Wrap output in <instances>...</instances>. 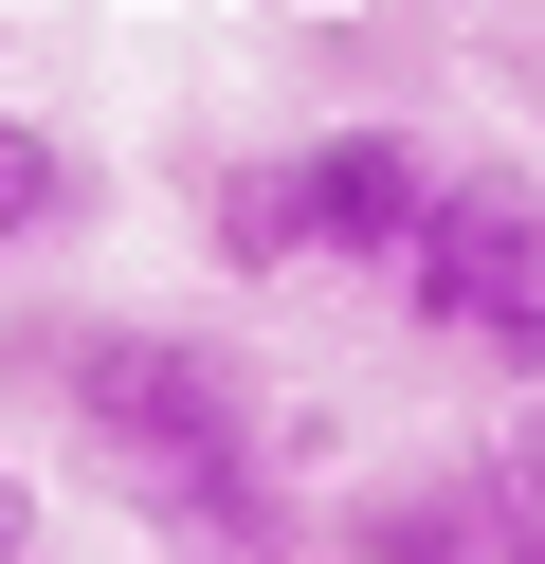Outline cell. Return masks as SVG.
Returning a JSON list of instances; mask_svg holds the SVG:
<instances>
[{"instance_id":"obj_1","label":"cell","mask_w":545,"mask_h":564,"mask_svg":"<svg viewBox=\"0 0 545 564\" xmlns=\"http://www.w3.org/2000/svg\"><path fill=\"white\" fill-rule=\"evenodd\" d=\"M55 437L91 455V491L145 546H200V564H273L291 546L273 401H254L200 328H73L55 346Z\"/></svg>"},{"instance_id":"obj_2","label":"cell","mask_w":545,"mask_h":564,"mask_svg":"<svg viewBox=\"0 0 545 564\" xmlns=\"http://www.w3.org/2000/svg\"><path fill=\"white\" fill-rule=\"evenodd\" d=\"M382 292H400V328L545 382V164H436L400 256H382Z\"/></svg>"},{"instance_id":"obj_3","label":"cell","mask_w":545,"mask_h":564,"mask_svg":"<svg viewBox=\"0 0 545 564\" xmlns=\"http://www.w3.org/2000/svg\"><path fill=\"white\" fill-rule=\"evenodd\" d=\"M418 183H436V164L400 147V128H309V147H291L309 273H382V256H400V219H418Z\"/></svg>"},{"instance_id":"obj_4","label":"cell","mask_w":545,"mask_h":564,"mask_svg":"<svg viewBox=\"0 0 545 564\" xmlns=\"http://www.w3.org/2000/svg\"><path fill=\"white\" fill-rule=\"evenodd\" d=\"M200 256L237 273V292H291V273H309V219H291V147H273V164H218V183H200Z\"/></svg>"},{"instance_id":"obj_5","label":"cell","mask_w":545,"mask_h":564,"mask_svg":"<svg viewBox=\"0 0 545 564\" xmlns=\"http://www.w3.org/2000/svg\"><path fill=\"white\" fill-rule=\"evenodd\" d=\"M455 474H472V546H491V564H545V382L455 455Z\"/></svg>"},{"instance_id":"obj_6","label":"cell","mask_w":545,"mask_h":564,"mask_svg":"<svg viewBox=\"0 0 545 564\" xmlns=\"http://www.w3.org/2000/svg\"><path fill=\"white\" fill-rule=\"evenodd\" d=\"M73 237H91V164L36 110H0V256H73Z\"/></svg>"},{"instance_id":"obj_7","label":"cell","mask_w":545,"mask_h":564,"mask_svg":"<svg viewBox=\"0 0 545 564\" xmlns=\"http://www.w3.org/2000/svg\"><path fill=\"white\" fill-rule=\"evenodd\" d=\"M346 546L363 564H436V546H472V474H418V491H346Z\"/></svg>"},{"instance_id":"obj_8","label":"cell","mask_w":545,"mask_h":564,"mask_svg":"<svg viewBox=\"0 0 545 564\" xmlns=\"http://www.w3.org/2000/svg\"><path fill=\"white\" fill-rule=\"evenodd\" d=\"M36 528H55V491H36V474H0V564H19Z\"/></svg>"}]
</instances>
